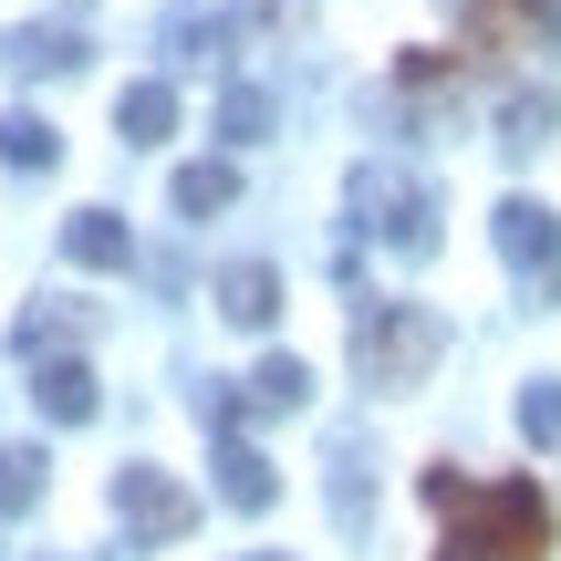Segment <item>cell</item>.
I'll list each match as a JSON object with an SVG mask.
<instances>
[{
	"instance_id": "6da1fadb",
	"label": "cell",
	"mask_w": 561,
	"mask_h": 561,
	"mask_svg": "<svg viewBox=\"0 0 561 561\" xmlns=\"http://www.w3.org/2000/svg\"><path fill=\"white\" fill-rule=\"evenodd\" d=\"M426 500H437V520H447L437 561H541L551 551V500L530 479L468 489L458 468H426Z\"/></svg>"
},
{
	"instance_id": "7a4b0ae2",
	"label": "cell",
	"mask_w": 561,
	"mask_h": 561,
	"mask_svg": "<svg viewBox=\"0 0 561 561\" xmlns=\"http://www.w3.org/2000/svg\"><path fill=\"white\" fill-rule=\"evenodd\" d=\"M343 198H354V229L385 240L396 261H426V250H437V198H426V178H405L396 157H364Z\"/></svg>"
},
{
	"instance_id": "3957f363",
	"label": "cell",
	"mask_w": 561,
	"mask_h": 561,
	"mask_svg": "<svg viewBox=\"0 0 561 561\" xmlns=\"http://www.w3.org/2000/svg\"><path fill=\"white\" fill-rule=\"evenodd\" d=\"M447 354V322L426 312V301H364V322H354V364H364V385L375 396H405V385H426V364Z\"/></svg>"
},
{
	"instance_id": "277c9868",
	"label": "cell",
	"mask_w": 561,
	"mask_h": 561,
	"mask_svg": "<svg viewBox=\"0 0 561 561\" xmlns=\"http://www.w3.org/2000/svg\"><path fill=\"white\" fill-rule=\"evenodd\" d=\"M489 240H500V261L520 271L530 301H561V208H541V198H500Z\"/></svg>"
},
{
	"instance_id": "5b68a950",
	"label": "cell",
	"mask_w": 561,
	"mask_h": 561,
	"mask_svg": "<svg viewBox=\"0 0 561 561\" xmlns=\"http://www.w3.org/2000/svg\"><path fill=\"white\" fill-rule=\"evenodd\" d=\"M115 520L125 530H146V541H187V530H198V500H187L178 479H167V468H115Z\"/></svg>"
},
{
	"instance_id": "8992f818",
	"label": "cell",
	"mask_w": 561,
	"mask_h": 561,
	"mask_svg": "<svg viewBox=\"0 0 561 561\" xmlns=\"http://www.w3.org/2000/svg\"><path fill=\"white\" fill-rule=\"evenodd\" d=\"M208 468H219V500H229V510H250V520H261V510L280 500L271 458H261V447L240 437V416H219V426H208Z\"/></svg>"
},
{
	"instance_id": "52a82bcc",
	"label": "cell",
	"mask_w": 561,
	"mask_h": 561,
	"mask_svg": "<svg viewBox=\"0 0 561 561\" xmlns=\"http://www.w3.org/2000/svg\"><path fill=\"white\" fill-rule=\"evenodd\" d=\"M0 73H11V83L83 73V32H62V21H21V32H0Z\"/></svg>"
},
{
	"instance_id": "ba28073f",
	"label": "cell",
	"mask_w": 561,
	"mask_h": 561,
	"mask_svg": "<svg viewBox=\"0 0 561 561\" xmlns=\"http://www.w3.org/2000/svg\"><path fill=\"white\" fill-rule=\"evenodd\" d=\"M489 53H561V0H468Z\"/></svg>"
},
{
	"instance_id": "9c48e42d",
	"label": "cell",
	"mask_w": 561,
	"mask_h": 561,
	"mask_svg": "<svg viewBox=\"0 0 561 561\" xmlns=\"http://www.w3.org/2000/svg\"><path fill=\"white\" fill-rule=\"evenodd\" d=\"M32 405H42L53 426H94V416H104L94 364H83V354H32Z\"/></svg>"
},
{
	"instance_id": "30bf717a",
	"label": "cell",
	"mask_w": 561,
	"mask_h": 561,
	"mask_svg": "<svg viewBox=\"0 0 561 561\" xmlns=\"http://www.w3.org/2000/svg\"><path fill=\"white\" fill-rule=\"evenodd\" d=\"M62 261L73 271H136V229H125L115 208H73V219H62Z\"/></svg>"
},
{
	"instance_id": "8fae6325",
	"label": "cell",
	"mask_w": 561,
	"mask_h": 561,
	"mask_svg": "<svg viewBox=\"0 0 561 561\" xmlns=\"http://www.w3.org/2000/svg\"><path fill=\"white\" fill-rule=\"evenodd\" d=\"M301 405H312V364H301V354H261V364H250L240 416H301Z\"/></svg>"
},
{
	"instance_id": "7c38bea8",
	"label": "cell",
	"mask_w": 561,
	"mask_h": 561,
	"mask_svg": "<svg viewBox=\"0 0 561 561\" xmlns=\"http://www.w3.org/2000/svg\"><path fill=\"white\" fill-rule=\"evenodd\" d=\"M551 136H561V94L551 83H520V94L500 104V157H541Z\"/></svg>"
},
{
	"instance_id": "4fadbf2b",
	"label": "cell",
	"mask_w": 561,
	"mask_h": 561,
	"mask_svg": "<svg viewBox=\"0 0 561 561\" xmlns=\"http://www.w3.org/2000/svg\"><path fill=\"white\" fill-rule=\"evenodd\" d=\"M219 312L240 322V333H271V322H280V271H271V261L219 271Z\"/></svg>"
},
{
	"instance_id": "5bb4252c",
	"label": "cell",
	"mask_w": 561,
	"mask_h": 561,
	"mask_svg": "<svg viewBox=\"0 0 561 561\" xmlns=\"http://www.w3.org/2000/svg\"><path fill=\"white\" fill-rule=\"evenodd\" d=\"M115 136L125 146H167L178 136V83H125L115 94Z\"/></svg>"
},
{
	"instance_id": "9a60e30c",
	"label": "cell",
	"mask_w": 561,
	"mask_h": 561,
	"mask_svg": "<svg viewBox=\"0 0 561 561\" xmlns=\"http://www.w3.org/2000/svg\"><path fill=\"white\" fill-rule=\"evenodd\" d=\"M167 198H178V219H219V208L240 198V167H229V157H198V167H178Z\"/></svg>"
},
{
	"instance_id": "2e32d148",
	"label": "cell",
	"mask_w": 561,
	"mask_h": 561,
	"mask_svg": "<svg viewBox=\"0 0 561 561\" xmlns=\"http://www.w3.org/2000/svg\"><path fill=\"white\" fill-rule=\"evenodd\" d=\"M42 489H53V458H42V447H21V437H0V520H21Z\"/></svg>"
},
{
	"instance_id": "e0dca14e",
	"label": "cell",
	"mask_w": 561,
	"mask_h": 561,
	"mask_svg": "<svg viewBox=\"0 0 561 561\" xmlns=\"http://www.w3.org/2000/svg\"><path fill=\"white\" fill-rule=\"evenodd\" d=\"M53 157H62L53 115H32V104H11V115H0V167H21V178H32V167H53Z\"/></svg>"
},
{
	"instance_id": "ac0fdd59",
	"label": "cell",
	"mask_w": 561,
	"mask_h": 561,
	"mask_svg": "<svg viewBox=\"0 0 561 561\" xmlns=\"http://www.w3.org/2000/svg\"><path fill=\"white\" fill-rule=\"evenodd\" d=\"M219 136L229 146H261L271 136V94H261V83H229V94H219Z\"/></svg>"
},
{
	"instance_id": "d6986e66",
	"label": "cell",
	"mask_w": 561,
	"mask_h": 561,
	"mask_svg": "<svg viewBox=\"0 0 561 561\" xmlns=\"http://www.w3.org/2000/svg\"><path fill=\"white\" fill-rule=\"evenodd\" d=\"M364 468H375V458L343 437V447H333V520H343V530H364Z\"/></svg>"
},
{
	"instance_id": "ffe728a7",
	"label": "cell",
	"mask_w": 561,
	"mask_h": 561,
	"mask_svg": "<svg viewBox=\"0 0 561 561\" xmlns=\"http://www.w3.org/2000/svg\"><path fill=\"white\" fill-rule=\"evenodd\" d=\"M83 333V301H42V312H21V354H53V343Z\"/></svg>"
},
{
	"instance_id": "44dd1931",
	"label": "cell",
	"mask_w": 561,
	"mask_h": 561,
	"mask_svg": "<svg viewBox=\"0 0 561 561\" xmlns=\"http://www.w3.org/2000/svg\"><path fill=\"white\" fill-rule=\"evenodd\" d=\"M520 437L530 447H561V385H530V396H520Z\"/></svg>"
},
{
	"instance_id": "7402d4cb",
	"label": "cell",
	"mask_w": 561,
	"mask_h": 561,
	"mask_svg": "<svg viewBox=\"0 0 561 561\" xmlns=\"http://www.w3.org/2000/svg\"><path fill=\"white\" fill-rule=\"evenodd\" d=\"M261 561H280V551H261Z\"/></svg>"
}]
</instances>
